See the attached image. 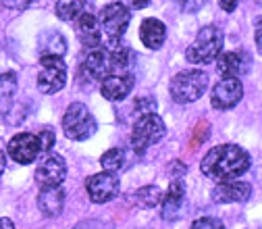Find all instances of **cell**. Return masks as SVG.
Instances as JSON below:
<instances>
[{"mask_svg": "<svg viewBox=\"0 0 262 229\" xmlns=\"http://www.w3.org/2000/svg\"><path fill=\"white\" fill-rule=\"evenodd\" d=\"M250 154L237 144H221L202 158V173L214 181L237 179L250 169Z\"/></svg>", "mask_w": 262, "mask_h": 229, "instance_id": "cell-1", "label": "cell"}, {"mask_svg": "<svg viewBox=\"0 0 262 229\" xmlns=\"http://www.w3.org/2000/svg\"><path fill=\"white\" fill-rule=\"evenodd\" d=\"M206 88H208V75L202 69H187V71H179L171 79L169 92L177 105H187L202 98Z\"/></svg>", "mask_w": 262, "mask_h": 229, "instance_id": "cell-2", "label": "cell"}, {"mask_svg": "<svg viewBox=\"0 0 262 229\" xmlns=\"http://www.w3.org/2000/svg\"><path fill=\"white\" fill-rule=\"evenodd\" d=\"M223 50V34L214 25H206L198 31V36L191 42V46L185 52L187 63L191 65H206L212 63Z\"/></svg>", "mask_w": 262, "mask_h": 229, "instance_id": "cell-3", "label": "cell"}, {"mask_svg": "<svg viewBox=\"0 0 262 229\" xmlns=\"http://www.w3.org/2000/svg\"><path fill=\"white\" fill-rule=\"evenodd\" d=\"M62 132L69 140L83 142L96 134V119L83 102H71L62 117Z\"/></svg>", "mask_w": 262, "mask_h": 229, "instance_id": "cell-4", "label": "cell"}, {"mask_svg": "<svg viewBox=\"0 0 262 229\" xmlns=\"http://www.w3.org/2000/svg\"><path fill=\"white\" fill-rule=\"evenodd\" d=\"M167 134L165 121H162L156 113H148L138 117L134 123V132H131V148L138 154H144L152 144H158Z\"/></svg>", "mask_w": 262, "mask_h": 229, "instance_id": "cell-5", "label": "cell"}, {"mask_svg": "<svg viewBox=\"0 0 262 229\" xmlns=\"http://www.w3.org/2000/svg\"><path fill=\"white\" fill-rule=\"evenodd\" d=\"M96 21H98V25H100L104 42H113V40L123 38V34L129 27L131 15H129V9L123 3H111L98 13Z\"/></svg>", "mask_w": 262, "mask_h": 229, "instance_id": "cell-6", "label": "cell"}, {"mask_svg": "<svg viewBox=\"0 0 262 229\" xmlns=\"http://www.w3.org/2000/svg\"><path fill=\"white\" fill-rule=\"evenodd\" d=\"M67 84V65L60 56H42L40 73H38V90L42 94H56Z\"/></svg>", "mask_w": 262, "mask_h": 229, "instance_id": "cell-7", "label": "cell"}, {"mask_svg": "<svg viewBox=\"0 0 262 229\" xmlns=\"http://www.w3.org/2000/svg\"><path fill=\"white\" fill-rule=\"evenodd\" d=\"M85 190H88V196L94 204H104L119 196L121 181L115 173L102 171V173H96L85 179Z\"/></svg>", "mask_w": 262, "mask_h": 229, "instance_id": "cell-8", "label": "cell"}, {"mask_svg": "<svg viewBox=\"0 0 262 229\" xmlns=\"http://www.w3.org/2000/svg\"><path fill=\"white\" fill-rule=\"evenodd\" d=\"M7 150H9V156L15 162H19V165H29V162H34L42 154L38 134H17V136H13Z\"/></svg>", "mask_w": 262, "mask_h": 229, "instance_id": "cell-9", "label": "cell"}, {"mask_svg": "<svg viewBox=\"0 0 262 229\" xmlns=\"http://www.w3.org/2000/svg\"><path fill=\"white\" fill-rule=\"evenodd\" d=\"M79 73L83 79L88 81H102L104 77L113 75V69H111V60H108V54L104 50V46H98V48H92L88 52V56L81 60L79 65Z\"/></svg>", "mask_w": 262, "mask_h": 229, "instance_id": "cell-10", "label": "cell"}, {"mask_svg": "<svg viewBox=\"0 0 262 229\" xmlns=\"http://www.w3.org/2000/svg\"><path fill=\"white\" fill-rule=\"evenodd\" d=\"M67 177V162L60 154H48L36 169V181L40 188H58Z\"/></svg>", "mask_w": 262, "mask_h": 229, "instance_id": "cell-11", "label": "cell"}, {"mask_svg": "<svg viewBox=\"0 0 262 229\" xmlns=\"http://www.w3.org/2000/svg\"><path fill=\"white\" fill-rule=\"evenodd\" d=\"M244 96V86L239 79H231V77H223L214 88H212V96H210V105L216 111H227L233 109Z\"/></svg>", "mask_w": 262, "mask_h": 229, "instance_id": "cell-12", "label": "cell"}, {"mask_svg": "<svg viewBox=\"0 0 262 229\" xmlns=\"http://www.w3.org/2000/svg\"><path fill=\"white\" fill-rule=\"evenodd\" d=\"M75 36L81 42V46H85L88 50L98 48V46L104 44V38H102L100 25H98V21H96V15H92L88 11L81 13L75 19Z\"/></svg>", "mask_w": 262, "mask_h": 229, "instance_id": "cell-13", "label": "cell"}, {"mask_svg": "<svg viewBox=\"0 0 262 229\" xmlns=\"http://www.w3.org/2000/svg\"><path fill=\"white\" fill-rule=\"evenodd\" d=\"M252 196V185L248 181H237V179H229V181H219L212 190V198L214 202H246Z\"/></svg>", "mask_w": 262, "mask_h": 229, "instance_id": "cell-14", "label": "cell"}, {"mask_svg": "<svg viewBox=\"0 0 262 229\" xmlns=\"http://www.w3.org/2000/svg\"><path fill=\"white\" fill-rule=\"evenodd\" d=\"M162 219L165 221H177L185 209V183L181 179L171 181L167 196H162Z\"/></svg>", "mask_w": 262, "mask_h": 229, "instance_id": "cell-15", "label": "cell"}, {"mask_svg": "<svg viewBox=\"0 0 262 229\" xmlns=\"http://www.w3.org/2000/svg\"><path fill=\"white\" fill-rule=\"evenodd\" d=\"M214 60H216V71L223 77L239 79L250 69V60L244 52H221Z\"/></svg>", "mask_w": 262, "mask_h": 229, "instance_id": "cell-16", "label": "cell"}, {"mask_svg": "<svg viewBox=\"0 0 262 229\" xmlns=\"http://www.w3.org/2000/svg\"><path fill=\"white\" fill-rule=\"evenodd\" d=\"M131 88H134V77L127 75V73H113V75L104 77L102 84H100L102 96L111 102H117V100L127 98Z\"/></svg>", "mask_w": 262, "mask_h": 229, "instance_id": "cell-17", "label": "cell"}, {"mask_svg": "<svg viewBox=\"0 0 262 229\" xmlns=\"http://www.w3.org/2000/svg\"><path fill=\"white\" fill-rule=\"evenodd\" d=\"M140 38H142V44L146 48L158 50L167 40V27L158 19H146L140 27Z\"/></svg>", "mask_w": 262, "mask_h": 229, "instance_id": "cell-18", "label": "cell"}, {"mask_svg": "<svg viewBox=\"0 0 262 229\" xmlns=\"http://www.w3.org/2000/svg\"><path fill=\"white\" fill-rule=\"evenodd\" d=\"M38 52L40 56H60L67 52V40L62 38L60 31L46 29L38 36Z\"/></svg>", "mask_w": 262, "mask_h": 229, "instance_id": "cell-19", "label": "cell"}, {"mask_svg": "<svg viewBox=\"0 0 262 229\" xmlns=\"http://www.w3.org/2000/svg\"><path fill=\"white\" fill-rule=\"evenodd\" d=\"M64 206V192L58 188H42L38 196V209L46 217H58Z\"/></svg>", "mask_w": 262, "mask_h": 229, "instance_id": "cell-20", "label": "cell"}, {"mask_svg": "<svg viewBox=\"0 0 262 229\" xmlns=\"http://www.w3.org/2000/svg\"><path fill=\"white\" fill-rule=\"evenodd\" d=\"M88 11L85 0H56V15L60 21H75Z\"/></svg>", "mask_w": 262, "mask_h": 229, "instance_id": "cell-21", "label": "cell"}, {"mask_svg": "<svg viewBox=\"0 0 262 229\" xmlns=\"http://www.w3.org/2000/svg\"><path fill=\"white\" fill-rule=\"evenodd\" d=\"M134 202L140 206V209H154V206H158L160 204V200H162V192H160V188L158 185H144V188H140L138 192H134Z\"/></svg>", "mask_w": 262, "mask_h": 229, "instance_id": "cell-22", "label": "cell"}, {"mask_svg": "<svg viewBox=\"0 0 262 229\" xmlns=\"http://www.w3.org/2000/svg\"><path fill=\"white\" fill-rule=\"evenodd\" d=\"M100 165L104 171L108 173H119L125 169L127 165V156H125V150L123 148H111L106 150L102 156H100Z\"/></svg>", "mask_w": 262, "mask_h": 229, "instance_id": "cell-23", "label": "cell"}, {"mask_svg": "<svg viewBox=\"0 0 262 229\" xmlns=\"http://www.w3.org/2000/svg\"><path fill=\"white\" fill-rule=\"evenodd\" d=\"M19 84H17V73H0V102H9L15 96Z\"/></svg>", "mask_w": 262, "mask_h": 229, "instance_id": "cell-24", "label": "cell"}, {"mask_svg": "<svg viewBox=\"0 0 262 229\" xmlns=\"http://www.w3.org/2000/svg\"><path fill=\"white\" fill-rule=\"evenodd\" d=\"M25 117H27V111H25L19 102L11 105V107L5 111V115H3V119H7L9 125H19L21 121H25Z\"/></svg>", "mask_w": 262, "mask_h": 229, "instance_id": "cell-25", "label": "cell"}, {"mask_svg": "<svg viewBox=\"0 0 262 229\" xmlns=\"http://www.w3.org/2000/svg\"><path fill=\"white\" fill-rule=\"evenodd\" d=\"M156 100L150 96H144V98H138L136 100V115L142 117V115H148V113H156Z\"/></svg>", "mask_w": 262, "mask_h": 229, "instance_id": "cell-26", "label": "cell"}, {"mask_svg": "<svg viewBox=\"0 0 262 229\" xmlns=\"http://www.w3.org/2000/svg\"><path fill=\"white\" fill-rule=\"evenodd\" d=\"M191 229H225V225L221 223V219L202 217V219H195V221L191 223Z\"/></svg>", "mask_w": 262, "mask_h": 229, "instance_id": "cell-27", "label": "cell"}, {"mask_svg": "<svg viewBox=\"0 0 262 229\" xmlns=\"http://www.w3.org/2000/svg\"><path fill=\"white\" fill-rule=\"evenodd\" d=\"M38 138H40V146H42V152H48L52 146H54V132L50 129H44V132H38Z\"/></svg>", "mask_w": 262, "mask_h": 229, "instance_id": "cell-28", "label": "cell"}, {"mask_svg": "<svg viewBox=\"0 0 262 229\" xmlns=\"http://www.w3.org/2000/svg\"><path fill=\"white\" fill-rule=\"evenodd\" d=\"M29 3H31V0H0V5H3V7H7V9H15V11L25 9Z\"/></svg>", "mask_w": 262, "mask_h": 229, "instance_id": "cell-29", "label": "cell"}, {"mask_svg": "<svg viewBox=\"0 0 262 229\" xmlns=\"http://www.w3.org/2000/svg\"><path fill=\"white\" fill-rule=\"evenodd\" d=\"M75 229H108V227L104 223H100V221H83Z\"/></svg>", "mask_w": 262, "mask_h": 229, "instance_id": "cell-30", "label": "cell"}, {"mask_svg": "<svg viewBox=\"0 0 262 229\" xmlns=\"http://www.w3.org/2000/svg\"><path fill=\"white\" fill-rule=\"evenodd\" d=\"M219 5H221V9H225L227 13H231V11H235V7H237V0H219Z\"/></svg>", "mask_w": 262, "mask_h": 229, "instance_id": "cell-31", "label": "cell"}, {"mask_svg": "<svg viewBox=\"0 0 262 229\" xmlns=\"http://www.w3.org/2000/svg\"><path fill=\"white\" fill-rule=\"evenodd\" d=\"M127 5H129L131 9H144V7L150 5V0H127Z\"/></svg>", "mask_w": 262, "mask_h": 229, "instance_id": "cell-32", "label": "cell"}, {"mask_svg": "<svg viewBox=\"0 0 262 229\" xmlns=\"http://www.w3.org/2000/svg\"><path fill=\"white\" fill-rule=\"evenodd\" d=\"M0 229H17V227H15V223L11 219L3 217V219H0Z\"/></svg>", "mask_w": 262, "mask_h": 229, "instance_id": "cell-33", "label": "cell"}, {"mask_svg": "<svg viewBox=\"0 0 262 229\" xmlns=\"http://www.w3.org/2000/svg\"><path fill=\"white\" fill-rule=\"evenodd\" d=\"M5 167H7V156H5L3 150H0V175L5 173Z\"/></svg>", "mask_w": 262, "mask_h": 229, "instance_id": "cell-34", "label": "cell"}, {"mask_svg": "<svg viewBox=\"0 0 262 229\" xmlns=\"http://www.w3.org/2000/svg\"><path fill=\"white\" fill-rule=\"evenodd\" d=\"M256 48H262V40H260V21L256 23Z\"/></svg>", "mask_w": 262, "mask_h": 229, "instance_id": "cell-35", "label": "cell"}]
</instances>
